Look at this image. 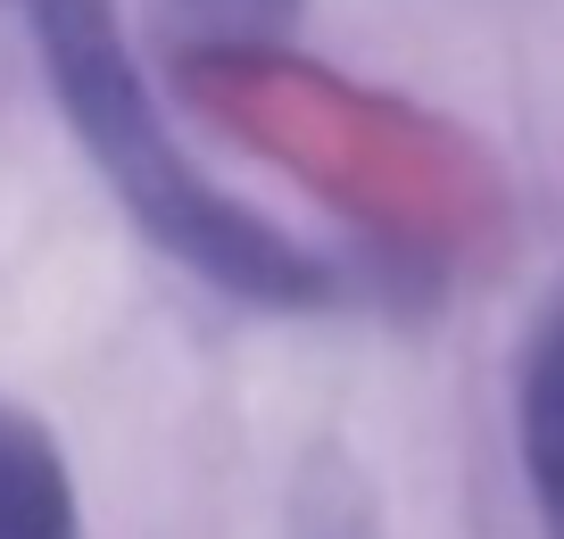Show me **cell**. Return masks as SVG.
Returning a JSON list of instances; mask_svg holds the SVG:
<instances>
[{
    "label": "cell",
    "instance_id": "1",
    "mask_svg": "<svg viewBox=\"0 0 564 539\" xmlns=\"http://www.w3.org/2000/svg\"><path fill=\"white\" fill-rule=\"evenodd\" d=\"M9 9H18L25 34H34L42 75H51L75 141L91 150L100 183L124 200V216H133L166 258L208 274L216 291H232V299H258V308H316L324 266L307 258L291 233H274L265 216H249L241 200H225L208 174L175 150L159 100L141 84L133 51H124L117 0H9Z\"/></svg>",
    "mask_w": 564,
    "mask_h": 539
},
{
    "label": "cell",
    "instance_id": "2",
    "mask_svg": "<svg viewBox=\"0 0 564 539\" xmlns=\"http://www.w3.org/2000/svg\"><path fill=\"white\" fill-rule=\"evenodd\" d=\"M0 539H84L75 473L25 407L0 399Z\"/></svg>",
    "mask_w": 564,
    "mask_h": 539
},
{
    "label": "cell",
    "instance_id": "3",
    "mask_svg": "<svg viewBox=\"0 0 564 539\" xmlns=\"http://www.w3.org/2000/svg\"><path fill=\"white\" fill-rule=\"evenodd\" d=\"M514 440H523V482H531V506H540V531L564 539V324H547L523 348Z\"/></svg>",
    "mask_w": 564,
    "mask_h": 539
},
{
    "label": "cell",
    "instance_id": "4",
    "mask_svg": "<svg viewBox=\"0 0 564 539\" xmlns=\"http://www.w3.org/2000/svg\"><path fill=\"white\" fill-rule=\"evenodd\" d=\"M291 18H300V0H175L183 34H192V42H225V51L274 42Z\"/></svg>",
    "mask_w": 564,
    "mask_h": 539
}]
</instances>
